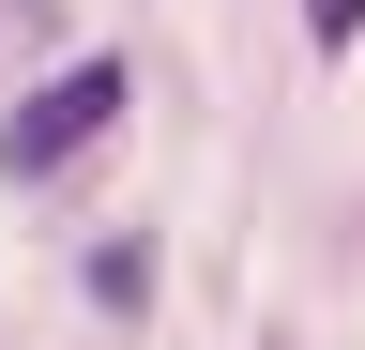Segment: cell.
Instances as JSON below:
<instances>
[{"label":"cell","mask_w":365,"mask_h":350,"mask_svg":"<svg viewBox=\"0 0 365 350\" xmlns=\"http://www.w3.org/2000/svg\"><path fill=\"white\" fill-rule=\"evenodd\" d=\"M304 46H365V0H304Z\"/></svg>","instance_id":"3"},{"label":"cell","mask_w":365,"mask_h":350,"mask_svg":"<svg viewBox=\"0 0 365 350\" xmlns=\"http://www.w3.org/2000/svg\"><path fill=\"white\" fill-rule=\"evenodd\" d=\"M122 92H137V76H122L107 46H91V61H61L46 92H16V107H0V168H16V183H61V168L122 122Z\"/></svg>","instance_id":"1"},{"label":"cell","mask_w":365,"mask_h":350,"mask_svg":"<svg viewBox=\"0 0 365 350\" xmlns=\"http://www.w3.org/2000/svg\"><path fill=\"white\" fill-rule=\"evenodd\" d=\"M91 304H153V244H91Z\"/></svg>","instance_id":"2"}]
</instances>
